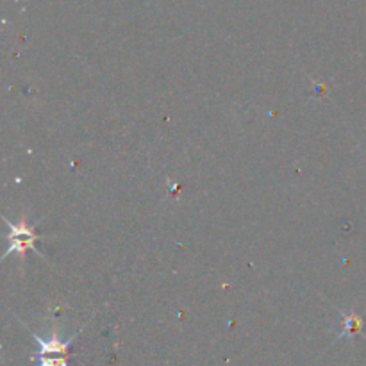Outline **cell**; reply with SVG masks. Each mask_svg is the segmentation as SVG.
<instances>
[{"label": "cell", "instance_id": "cell-1", "mask_svg": "<svg viewBox=\"0 0 366 366\" xmlns=\"http://www.w3.org/2000/svg\"><path fill=\"white\" fill-rule=\"evenodd\" d=\"M79 332L80 330H77L76 334H71L70 338H62L61 332H58L56 329L50 332L49 338H41V336L32 332V338L38 343V352L34 354L38 366H70L67 363L68 347L77 338Z\"/></svg>", "mask_w": 366, "mask_h": 366}, {"label": "cell", "instance_id": "cell-2", "mask_svg": "<svg viewBox=\"0 0 366 366\" xmlns=\"http://www.w3.org/2000/svg\"><path fill=\"white\" fill-rule=\"evenodd\" d=\"M4 222L8 223V229H9V234H8L9 247L2 258L8 259L11 254H16L18 258L23 259L29 250H32V252H36L40 258H43V254H41L40 250L36 249V241L40 240V236L36 234L34 229H36V225L40 223V220H38L36 223H32V225H29V223H27L25 214H22L18 222H9L8 218H4Z\"/></svg>", "mask_w": 366, "mask_h": 366}, {"label": "cell", "instance_id": "cell-3", "mask_svg": "<svg viewBox=\"0 0 366 366\" xmlns=\"http://www.w3.org/2000/svg\"><path fill=\"white\" fill-rule=\"evenodd\" d=\"M359 317H356V314H347V317H345V329H343V332H341V336H347V334H350V332H356L357 329H359Z\"/></svg>", "mask_w": 366, "mask_h": 366}]
</instances>
